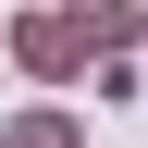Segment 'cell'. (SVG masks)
Masks as SVG:
<instances>
[{
  "mask_svg": "<svg viewBox=\"0 0 148 148\" xmlns=\"http://www.w3.org/2000/svg\"><path fill=\"white\" fill-rule=\"evenodd\" d=\"M12 148H74V123H49V111H37V123H12Z\"/></svg>",
  "mask_w": 148,
  "mask_h": 148,
  "instance_id": "cell-2",
  "label": "cell"
},
{
  "mask_svg": "<svg viewBox=\"0 0 148 148\" xmlns=\"http://www.w3.org/2000/svg\"><path fill=\"white\" fill-rule=\"evenodd\" d=\"M12 49H25V62H37V74H74V62H86V37H74V25H62V12H37V25H25V37H12Z\"/></svg>",
  "mask_w": 148,
  "mask_h": 148,
  "instance_id": "cell-1",
  "label": "cell"
}]
</instances>
